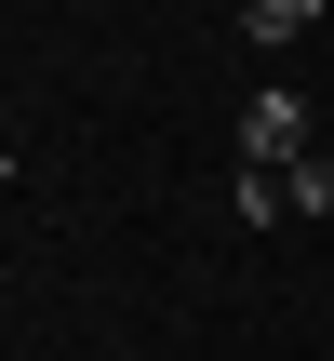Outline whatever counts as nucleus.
Here are the masks:
<instances>
[{
    "label": "nucleus",
    "mask_w": 334,
    "mask_h": 361,
    "mask_svg": "<svg viewBox=\"0 0 334 361\" xmlns=\"http://www.w3.org/2000/svg\"><path fill=\"white\" fill-rule=\"evenodd\" d=\"M241 161H254V174H281V161H308V94H281V80H268V94L241 107Z\"/></svg>",
    "instance_id": "1"
},
{
    "label": "nucleus",
    "mask_w": 334,
    "mask_h": 361,
    "mask_svg": "<svg viewBox=\"0 0 334 361\" xmlns=\"http://www.w3.org/2000/svg\"><path fill=\"white\" fill-rule=\"evenodd\" d=\"M241 174H254V161H241ZM281 214H334V161H321V147L281 161Z\"/></svg>",
    "instance_id": "2"
},
{
    "label": "nucleus",
    "mask_w": 334,
    "mask_h": 361,
    "mask_svg": "<svg viewBox=\"0 0 334 361\" xmlns=\"http://www.w3.org/2000/svg\"><path fill=\"white\" fill-rule=\"evenodd\" d=\"M308 13L321 0H254V40H308Z\"/></svg>",
    "instance_id": "3"
},
{
    "label": "nucleus",
    "mask_w": 334,
    "mask_h": 361,
    "mask_svg": "<svg viewBox=\"0 0 334 361\" xmlns=\"http://www.w3.org/2000/svg\"><path fill=\"white\" fill-rule=\"evenodd\" d=\"M0 188H13V147H0Z\"/></svg>",
    "instance_id": "4"
}]
</instances>
